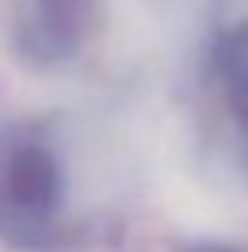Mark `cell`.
<instances>
[{
    "mask_svg": "<svg viewBox=\"0 0 248 252\" xmlns=\"http://www.w3.org/2000/svg\"><path fill=\"white\" fill-rule=\"evenodd\" d=\"M66 176L55 150L37 135L15 139L0 154V234L15 245H44L58 230Z\"/></svg>",
    "mask_w": 248,
    "mask_h": 252,
    "instance_id": "1",
    "label": "cell"
},
{
    "mask_svg": "<svg viewBox=\"0 0 248 252\" xmlns=\"http://www.w3.org/2000/svg\"><path fill=\"white\" fill-rule=\"evenodd\" d=\"M99 0H26L22 40L33 59L62 63L88 40Z\"/></svg>",
    "mask_w": 248,
    "mask_h": 252,
    "instance_id": "2",
    "label": "cell"
},
{
    "mask_svg": "<svg viewBox=\"0 0 248 252\" xmlns=\"http://www.w3.org/2000/svg\"><path fill=\"white\" fill-rule=\"evenodd\" d=\"M212 69H216V81L226 95L230 117H234L248 154V22H237L226 33H219L216 48H212Z\"/></svg>",
    "mask_w": 248,
    "mask_h": 252,
    "instance_id": "3",
    "label": "cell"
}]
</instances>
